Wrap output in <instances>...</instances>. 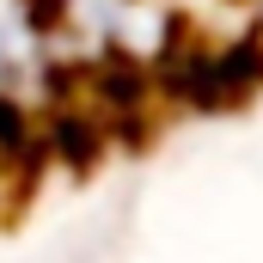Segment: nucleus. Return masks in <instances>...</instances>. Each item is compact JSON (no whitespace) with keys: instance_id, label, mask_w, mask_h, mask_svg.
I'll use <instances>...</instances> for the list:
<instances>
[{"instance_id":"1","label":"nucleus","mask_w":263,"mask_h":263,"mask_svg":"<svg viewBox=\"0 0 263 263\" xmlns=\"http://www.w3.org/2000/svg\"><path fill=\"white\" fill-rule=\"evenodd\" d=\"M55 147L80 165V159L98 147V129H86V117H55Z\"/></svg>"}]
</instances>
